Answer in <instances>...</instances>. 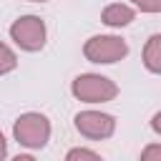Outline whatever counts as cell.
<instances>
[{
	"mask_svg": "<svg viewBox=\"0 0 161 161\" xmlns=\"http://www.w3.org/2000/svg\"><path fill=\"white\" fill-rule=\"evenodd\" d=\"M15 141L28 148H43L50 138V123L43 113H23L13 126Z\"/></svg>",
	"mask_w": 161,
	"mask_h": 161,
	"instance_id": "1",
	"label": "cell"
},
{
	"mask_svg": "<svg viewBox=\"0 0 161 161\" xmlns=\"http://www.w3.org/2000/svg\"><path fill=\"white\" fill-rule=\"evenodd\" d=\"M116 93H118V86L96 73H86L73 80V96L86 103H108L116 98Z\"/></svg>",
	"mask_w": 161,
	"mask_h": 161,
	"instance_id": "2",
	"label": "cell"
},
{
	"mask_svg": "<svg viewBox=\"0 0 161 161\" xmlns=\"http://www.w3.org/2000/svg\"><path fill=\"white\" fill-rule=\"evenodd\" d=\"M126 53H128V45L118 35H93L83 45V55L91 63H116L126 58Z\"/></svg>",
	"mask_w": 161,
	"mask_h": 161,
	"instance_id": "3",
	"label": "cell"
},
{
	"mask_svg": "<svg viewBox=\"0 0 161 161\" xmlns=\"http://www.w3.org/2000/svg\"><path fill=\"white\" fill-rule=\"evenodd\" d=\"M10 35H13V40H15L23 50H30V53H35V50H40V48L45 45V25H43V20L35 18V15H23V18H18V20L10 25Z\"/></svg>",
	"mask_w": 161,
	"mask_h": 161,
	"instance_id": "4",
	"label": "cell"
},
{
	"mask_svg": "<svg viewBox=\"0 0 161 161\" xmlns=\"http://www.w3.org/2000/svg\"><path fill=\"white\" fill-rule=\"evenodd\" d=\"M75 128L83 133V136H88V138H108L111 133H113V128H116V121H113V116H108V113H98V111H83V113H78L75 116Z\"/></svg>",
	"mask_w": 161,
	"mask_h": 161,
	"instance_id": "5",
	"label": "cell"
},
{
	"mask_svg": "<svg viewBox=\"0 0 161 161\" xmlns=\"http://www.w3.org/2000/svg\"><path fill=\"white\" fill-rule=\"evenodd\" d=\"M101 20L106 25H111V28H121V25H128L133 20V10L128 5H123V3H113L101 13Z\"/></svg>",
	"mask_w": 161,
	"mask_h": 161,
	"instance_id": "6",
	"label": "cell"
},
{
	"mask_svg": "<svg viewBox=\"0 0 161 161\" xmlns=\"http://www.w3.org/2000/svg\"><path fill=\"white\" fill-rule=\"evenodd\" d=\"M143 65L151 73H161V33L151 35L143 48Z\"/></svg>",
	"mask_w": 161,
	"mask_h": 161,
	"instance_id": "7",
	"label": "cell"
},
{
	"mask_svg": "<svg viewBox=\"0 0 161 161\" xmlns=\"http://www.w3.org/2000/svg\"><path fill=\"white\" fill-rule=\"evenodd\" d=\"M15 65H18L15 53H13V50H10L5 43H0V75H3V73H10Z\"/></svg>",
	"mask_w": 161,
	"mask_h": 161,
	"instance_id": "8",
	"label": "cell"
},
{
	"mask_svg": "<svg viewBox=\"0 0 161 161\" xmlns=\"http://www.w3.org/2000/svg\"><path fill=\"white\" fill-rule=\"evenodd\" d=\"M65 158H68V161H75V158H91V161H98V153H96V151H86V148H73V151H68Z\"/></svg>",
	"mask_w": 161,
	"mask_h": 161,
	"instance_id": "9",
	"label": "cell"
},
{
	"mask_svg": "<svg viewBox=\"0 0 161 161\" xmlns=\"http://www.w3.org/2000/svg\"><path fill=\"white\" fill-rule=\"evenodd\" d=\"M136 3L143 13H161V0H131Z\"/></svg>",
	"mask_w": 161,
	"mask_h": 161,
	"instance_id": "10",
	"label": "cell"
},
{
	"mask_svg": "<svg viewBox=\"0 0 161 161\" xmlns=\"http://www.w3.org/2000/svg\"><path fill=\"white\" fill-rule=\"evenodd\" d=\"M141 158H143V161H153V158H161V146H148V148H143Z\"/></svg>",
	"mask_w": 161,
	"mask_h": 161,
	"instance_id": "11",
	"label": "cell"
},
{
	"mask_svg": "<svg viewBox=\"0 0 161 161\" xmlns=\"http://www.w3.org/2000/svg\"><path fill=\"white\" fill-rule=\"evenodd\" d=\"M151 128H153L156 133H161V111H158V113L151 118Z\"/></svg>",
	"mask_w": 161,
	"mask_h": 161,
	"instance_id": "12",
	"label": "cell"
},
{
	"mask_svg": "<svg viewBox=\"0 0 161 161\" xmlns=\"http://www.w3.org/2000/svg\"><path fill=\"white\" fill-rule=\"evenodd\" d=\"M5 153H8V143H5V138L0 133V158H5Z\"/></svg>",
	"mask_w": 161,
	"mask_h": 161,
	"instance_id": "13",
	"label": "cell"
},
{
	"mask_svg": "<svg viewBox=\"0 0 161 161\" xmlns=\"http://www.w3.org/2000/svg\"><path fill=\"white\" fill-rule=\"evenodd\" d=\"M30 3H45V0H30Z\"/></svg>",
	"mask_w": 161,
	"mask_h": 161,
	"instance_id": "14",
	"label": "cell"
}]
</instances>
